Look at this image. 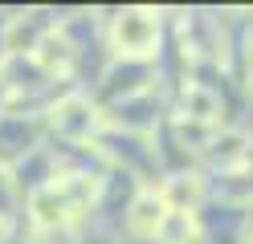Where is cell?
<instances>
[{
  "mask_svg": "<svg viewBox=\"0 0 253 244\" xmlns=\"http://www.w3.org/2000/svg\"><path fill=\"white\" fill-rule=\"evenodd\" d=\"M160 33H164V8H115L106 29V45L115 61H155L160 57Z\"/></svg>",
  "mask_w": 253,
  "mask_h": 244,
  "instance_id": "obj_1",
  "label": "cell"
},
{
  "mask_svg": "<svg viewBox=\"0 0 253 244\" xmlns=\"http://www.w3.org/2000/svg\"><path fill=\"white\" fill-rule=\"evenodd\" d=\"M45 126L61 146H94L106 130V110L86 90H66L45 110Z\"/></svg>",
  "mask_w": 253,
  "mask_h": 244,
  "instance_id": "obj_2",
  "label": "cell"
},
{
  "mask_svg": "<svg viewBox=\"0 0 253 244\" xmlns=\"http://www.w3.org/2000/svg\"><path fill=\"white\" fill-rule=\"evenodd\" d=\"M171 118L192 122V126H220V118H225V98H220V90L212 81L192 77L176 98H171Z\"/></svg>",
  "mask_w": 253,
  "mask_h": 244,
  "instance_id": "obj_3",
  "label": "cell"
},
{
  "mask_svg": "<svg viewBox=\"0 0 253 244\" xmlns=\"http://www.w3.org/2000/svg\"><path fill=\"white\" fill-rule=\"evenodd\" d=\"M57 25V16L49 8H29V12H17L8 16V29H4V57H33L37 45L49 37Z\"/></svg>",
  "mask_w": 253,
  "mask_h": 244,
  "instance_id": "obj_4",
  "label": "cell"
},
{
  "mask_svg": "<svg viewBox=\"0 0 253 244\" xmlns=\"http://www.w3.org/2000/svg\"><path fill=\"white\" fill-rule=\"evenodd\" d=\"M41 130H49V126H45V118L4 114V118H0V167L12 171L21 159H29L37 146H45V142H41Z\"/></svg>",
  "mask_w": 253,
  "mask_h": 244,
  "instance_id": "obj_5",
  "label": "cell"
},
{
  "mask_svg": "<svg viewBox=\"0 0 253 244\" xmlns=\"http://www.w3.org/2000/svg\"><path fill=\"white\" fill-rule=\"evenodd\" d=\"M249 146H253V135H249V130H241V126H220L216 139L209 142V151L200 155V163H204L212 175H233V171H241Z\"/></svg>",
  "mask_w": 253,
  "mask_h": 244,
  "instance_id": "obj_6",
  "label": "cell"
},
{
  "mask_svg": "<svg viewBox=\"0 0 253 244\" xmlns=\"http://www.w3.org/2000/svg\"><path fill=\"white\" fill-rule=\"evenodd\" d=\"M168 211L171 208H168L160 187H139L131 208H126V232H131L135 240H155L160 228H164V220H168Z\"/></svg>",
  "mask_w": 253,
  "mask_h": 244,
  "instance_id": "obj_7",
  "label": "cell"
},
{
  "mask_svg": "<svg viewBox=\"0 0 253 244\" xmlns=\"http://www.w3.org/2000/svg\"><path fill=\"white\" fill-rule=\"evenodd\" d=\"M160 191L171 211H204L209 208V175L204 171H168Z\"/></svg>",
  "mask_w": 253,
  "mask_h": 244,
  "instance_id": "obj_8",
  "label": "cell"
},
{
  "mask_svg": "<svg viewBox=\"0 0 253 244\" xmlns=\"http://www.w3.org/2000/svg\"><path fill=\"white\" fill-rule=\"evenodd\" d=\"M33 57H37V65H41V70L49 73L53 81H70V77L78 73V45L70 41L66 29H53L49 37L37 45Z\"/></svg>",
  "mask_w": 253,
  "mask_h": 244,
  "instance_id": "obj_9",
  "label": "cell"
},
{
  "mask_svg": "<svg viewBox=\"0 0 253 244\" xmlns=\"http://www.w3.org/2000/svg\"><path fill=\"white\" fill-rule=\"evenodd\" d=\"M0 77H4V86L12 90L17 102L53 86V77L37 65V57H4V61H0Z\"/></svg>",
  "mask_w": 253,
  "mask_h": 244,
  "instance_id": "obj_10",
  "label": "cell"
},
{
  "mask_svg": "<svg viewBox=\"0 0 253 244\" xmlns=\"http://www.w3.org/2000/svg\"><path fill=\"white\" fill-rule=\"evenodd\" d=\"M17 204H21V191H17V183H12V171L0 167V216L12 220V208Z\"/></svg>",
  "mask_w": 253,
  "mask_h": 244,
  "instance_id": "obj_11",
  "label": "cell"
},
{
  "mask_svg": "<svg viewBox=\"0 0 253 244\" xmlns=\"http://www.w3.org/2000/svg\"><path fill=\"white\" fill-rule=\"evenodd\" d=\"M12 106H17V98H12V90L4 86V77H0V118H4V114H12Z\"/></svg>",
  "mask_w": 253,
  "mask_h": 244,
  "instance_id": "obj_12",
  "label": "cell"
},
{
  "mask_svg": "<svg viewBox=\"0 0 253 244\" xmlns=\"http://www.w3.org/2000/svg\"><path fill=\"white\" fill-rule=\"evenodd\" d=\"M8 240H12V220L0 216V244H8Z\"/></svg>",
  "mask_w": 253,
  "mask_h": 244,
  "instance_id": "obj_13",
  "label": "cell"
},
{
  "mask_svg": "<svg viewBox=\"0 0 253 244\" xmlns=\"http://www.w3.org/2000/svg\"><path fill=\"white\" fill-rule=\"evenodd\" d=\"M245 244H253V228H249V240H245Z\"/></svg>",
  "mask_w": 253,
  "mask_h": 244,
  "instance_id": "obj_14",
  "label": "cell"
}]
</instances>
